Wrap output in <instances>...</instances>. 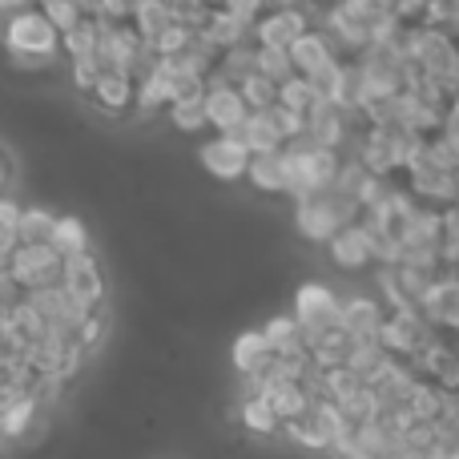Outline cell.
<instances>
[{
    "label": "cell",
    "instance_id": "obj_23",
    "mask_svg": "<svg viewBox=\"0 0 459 459\" xmlns=\"http://www.w3.org/2000/svg\"><path fill=\"white\" fill-rule=\"evenodd\" d=\"M40 423V403L37 399H21L16 407H8L0 415V444H16V439H29V431Z\"/></svg>",
    "mask_w": 459,
    "mask_h": 459
},
{
    "label": "cell",
    "instance_id": "obj_19",
    "mask_svg": "<svg viewBox=\"0 0 459 459\" xmlns=\"http://www.w3.org/2000/svg\"><path fill=\"white\" fill-rule=\"evenodd\" d=\"M351 347H355V339H351L347 331H339V326H331V331L307 339L310 367H315V371H334V367H347Z\"/></svg>",
    "mask_w": 459,
    "mask_h": 459
},
{
    "label": "cell",
    "instance_id": "obj_6",
    "mask_svg": "<svg viewBox=\"0 0 459 459\" xmlns=\"http://www.w3.org/2000/svg\"><path fill=\"white\" fill-rule=\"evenodd\" d=\"M61 290L69 294V302H73V307H81L85 315L101 310V302H105V270H101V262H97L93 250L65 258Z\"/></svg>",
    "mask_w": 459,
    "mask_h": 459
},
{
    "label": "cell",
    "instance_id": "obj_32",
    "mask_svg": "<svg viewBox=\"0 0 459 459\" xmlns=\"http://www.w3.org/2000/svg\"><path fill=\"white\" fill-rule=\"evenodd\" d=\"M315 89L307 85V77H299V73H294L290 81H282V85H278V105H282V109H290V113H299V117H307L310 109H315Z\"/></svg>",
    "mask_w": 459,
    "mask_h": 459
},
{
    "label": "cell",
    "instance_id": "obj_38",
    "mask_svg": "<svg viewBox=\"0 0 459 459\" xmlns=\"http://www.w3.org/2000/svg\"><path fill=\"white\" fill-rule=\"evenodd\" d=\"M105 326H109V318H105V310H93V315H85V323L77 326V334H73V342H77L85 355H93L97 347H101L105 339Z\"/></svg>",
    "mask_w": 459,
    "mask_h": 459
},
{
    "label": "cell",
    "instance_id": "obj_35",
    "mask_svg": "<svg viewBox=\"0 0 459 459\" xmlns=\"http://www.w3.org/2000/svg\"><path fill=\"white\" fill-rule=\"evenodd\" d=\"M254 56H258V73L266 81H274V85H282V81L294 77V65H290V56H286L282 48H258L254 45Z\"/></svg>",
    "mask_w": 459,
    "mask_h": 459
},
{
    "label": "cell",
    "instance_id": "obj_45",
    "mask_svg": "<svg viewBox=\"0 0 459 459\" xmlns=\"http://www.w3.org/2000/svg\"><path fill=\"white\" fill-rule=\"evenodd\" d=\"M32 0H0V16H8V13H21V8H29Z\"/></svg>",
    "mask_w": 459,
    "mask_h": 459
},
{
    "label": "cell",
    "instance_id": "obj_30",
    "mask_svg": "<svg viewBox=\"0 0 459 459\" xmlns=\"http://www.w3.org/2000/svg\"><path fill=\"white\" fill-rule=\"evenodd\" d=\"M238 420H242V428H246V431H254V436H274V431H282L278 415L270 411V407L262 403L258 395H250L242 407H238Z\"/></svg>",
    "mask_w": 459,
    "mask_h": 459
},
{
    "label": "cell",
    "instance_id": "obj_28",
    "mask_svg": "<svg viewBox=\"0 0 459 459\" xmlns=\"http://www.w3.org/2000/svg\"><path fill=\"white\" fill-rule=\"evenodd\" d=\"M21 214H24L21 202L8 198V194H0V266H4L8 254L21 246V234H16V226H21Z\"/></svg>",
    "mask_w": 459,
    "mask_h": 459
},
{
    "label": "cell",
    "instance_id": "obj_25",
    "mask_svg": "<svg viewBox=\"0 0 459 459\" xmlns=\"http://www.w3.org/2000/svg\"><path fill=\"white\" fill-rule=\"evenodd\" d=\"M53 230H56V214H48L40 206H24L16 234H21V246H48L53 242Z\"/></svg>",
    "mask_w": 459,
    "mask_h": 459
},
{
    "label": "cell",
    "instance_id": "obj_31",
    "mask_svg": "<svg viewBox=\"0 0 459 459\" xmlns=\"http://www.w3.org/2000/svg\"><path fill=\"white\" fill-rule=\"evenodd\" d=\"M238 93H242V101H246V109L250 113H266V109H274L278 105V85L274 81H266L262 73L246 77L242 85H238Z\"/></svg>",
    "mask_w": 459,
    "mask_h": 459
},
{
    "label": "cell",
    "instance_id": "obj_10",
    "mask_svg": "<svg viewBox=\"0 0 459 459\" xmlns=\"http://www.w3.org/2000/svg\"><path fill=\"white\" fill-rule=\"evenodd\" d=\"M198 153H202L206 174H214L218 182H238L250 169V153H246V145L234 134H214Z\"/></svg>",
    "mask_w": 459,
    "mask_h": 459
},
{
    "label": "cell",
    "instance_id": "obj_39",
    "mask_svg": "<svg viewBox=\"0 0 459 459\" xmlns=\"http://www.w3.org/2000/svg\"><path fill=\"white\" fill-rule=\"evenodd\" d=\"M266 113H270V121H274L278 137H282L286 145L302 142V134H307V117H299V113H290V109H282V105H274V109H266Z\"/></svg>",
    "mask_w": 459,
    "mask_h": 459
},
{
    "label": "cell",
    "instance_id": "obj_26",
    "mask_svg": "<svg viewBox=\"0 0 459 459\" xmlns=\"http://www.w3.org/2000/svg\"><path fill=\"white\" fill-rule=\"evenodd\" d=\"M53 246L61 258H73V254H85L89 250V226L81 218H56V230H53Z\"/></svg>",
    "mask_w": 459,
    "mask_h": 459
},
{
    "label": "cell",
    "instance_id": "obj_41",
    "mask_svg": "<svg viewBox=\"0 0 459 459\" xmlns=\"http://www.w3.org/2000/svg\"><path fill=\"white\" fill-rule=\"evenodd\" d=\"M69 77H73V85L89 93L93 81L101 77V61H97V56H77V61H69Z\"/></svg>",
    "mask_w": 459,
    "mask_h": 459
},
{
    "label": "cell",
    "instance_id": "obj_33",
    "mask_svg": "<svg viewBox=\"0 0 459 459\" xmlns=\"http://www.w3.org/2000/svg\"><path fill=\"white\" fill-rule=\"evenodd\" d=\"M282 431L290 436V444H302V447H310V452H331V444H326V436L318 431V423L310 411L294 423H282Z\"/></svg>",
    "mask_w": 459,
    "mask_h": 459
},
{
    "label": "cell",
    "instance_id": "obj_34",
    "mask_svg": "<svg viewBox=\"0 0 459 459\" xmlns=\"http://www.w3.org/2000/svg\"><path fill=\"white\" fill-rule=\"evenodd\" d=\"M37 8H40V13H45V21L53 24V29L61 32V37L73 29V24L81 21V16H85V8H81L77 0H40Z\"/></svg>",
    "mask_w": 459,
    "mask_h": 459
},
{
    "label": "cell",
    "instance_id": "obj_8",
    "mask_svg": "<svg viewBox=\"0 0 459 459\" xmlns=\"http://www.w3.org/2000/svg\"><path fill=\"white\" fill-rule=\"evenodd\" d=\"M420 315L431 331L459 339V274H436V282L428 286V294L420 299Z\"/></svg>",
    "mask_w": 459,
    "mask_h": 459
},
{
    "label": "cell",
    "instance_id": "obj_24",
    "mask_svg": "<svg viewBox=\"0 0 459 459\" xmlns=\"http://www.w3.org/2000/svg\"><path fill=\"white\" fill-rule=\"evenodd\" d=\"M97 45H101V21L89 13L61 37V48L69 61H77V56H97Z\"/></svg>",
    "mask_w": 459,
    "mask_h": 459
},
{
    "label": "cell",
    "instance_id": "obj_5",
    "mask_svg": "<svg viewBox=\"0 0 459 459\" xmlns=\"http://www.w3.org/2000/svg\"><path fill=\"white\" fill-rule=\"evenodd\" d=\"M431 334L436 331L423 323L420 310H387L375 342L387 351V359H395V363H411V359L431 342Z\"/></svg>",
    "mask_w": 459,
    "mask_h": 459
},
{
    "label": "cell",
    "instance_id": "obj_47",
    "mask_svg": "<svg viewBox=\"0 0 459 459\" xmlns=\"http://www.w3.org/2000/svg\"><path fill=\"white\" fill-rule=\"evenodd\" d=\"M452 32L459 37V0H455V16H452Z\"/></svg>",
    "mask_w": 459,
    "mask_h": 459
},
{
    "label": "cell",
    "instance_id": "obj_3",
    "mask_svg": "<svg viewBox=\"0 0 459 459\" xmlns=\"http://www.w3.org/2000/svg\"><path fill=\"white\" fill-rule=\"evenodd\" d=\"M347 222H359V206L339 186L299 202V234L310 238V242H331L334 230H342Z\"/></svg>",
    "mask_w": 459,
    "mask_h": 459
},
{
    "label": "cell",
    "instance_id": "obj_7",
    "mask_svg": "<svg viewBox=\"0 0 459 459\" xmlns=\"http://www.w3.org/2000/svg\"><path fill=\"white\" fill-rule=\"evenodd\" d=\"M339 307H342L339 294H334L326 282L299 286V294H294V323H299L302 339H315V334L339 326Z\"/></svg>",
    "mask_w": 459,
    "mask_h": 459
},
{
    "label": "cell",
    "instance_id": "obj_37",
    "mask_svg": "<svg viewBox=\"0 0 459 459\" xmlns=\"http://www.w3.org/2000/svg\"><path fill=\"white\" fill-rule=\"evenodd\" d=\"M342 61H347V56H334V61H326L323 69H315L307 77V85L315 89L318 101H334V89H339V77H342Z\"/></svg>",
    "mask_w": 459,
    "mask_h": 459
},
{
    "label": "cell",
    "instance_id": "obj_46",
    "mask_svg": "<svg viewBox=\"0 0 459 459\" xmlns=\"http://www.w3.org/2000/svg\"><path fill=\"white\" fill-rule=\"evenodd\" d=\"M266 8H302V0H266Z\"/></svg>",
    "mask_w": 459,
    "mask_h": 459
},
{
    "label": "cell",
    "instance_id": "obj_2",
    "mask_svg": "<svg viewBox=\"0 0 459 459\" xmlns=\"http://www.w3.org/2000/svg\"><path fill=\"white\" fill-rule=\"evenodd\" d=\"M286 158V194L290 198H310V194H323L334 186V178H339V166L342 158L331 150H318V145L310 142H294L282 150Z\"/></svg>",
    "mask_w": 459,
    "mask_h": 459
},
{
    "label": "cell",
    "instance_id": "obj_4",
    "mask_svg": "<svg viewBox=\"0 0 459 459\" xmlns=\"http://www.w3.org/2000/svg\"><path fill=\"white\" fill-rule=\"evenodd\" d=\"M61 270H65V258L53 246H16L4 262L8 282L21 294H37V290H48V286H61Z\"/></svg>",
    "mask_w": 459,
    "mask_h": 459
},
{
    "label": "cell",
    "instance_id": "obj_29",
    "mask_svg": "<svg viewBox=\"0 0 459 459\" xmlns=\"http://www.w3.org/2000/svg\"><path fill=\"white\" fill-rule=\"evenodd\" d=\"M169 121H174L178 129H186V134L206 126V89L190 93V97H178V101L169 105Z\"/></svg>",
    "mask_w": 459,
    "mask_h": 459
},
{
    "label": "cell",
    "instance_id": "obj_15",
    "mask_svg": "<svg viewBox=\"0 0 459 459\" xmlns=\"http://www.w3.org/2000/svg\"><path fill=\"white\" fill-rule=\"evenodd\" d=\"M383 315H387V307L379 299L355 294V299H347L339 307V331H347L355 342H371V339H379Z\"/></svg>",
    "mask_w": 459,
    "mask_h": 459
},
{
    "label": "cell",
    "instance_id": "obj_13",
    "mask_svg": "<svg viewBox=\"0 0 459 459\" xmlns=\"http://www.w3.org/2000/svg\"><path fill=\"white\" fill-rule=\"evenodd\" d=\"M351 134V117L339 109V105L331 101H315V109L307 113V134H302V142L318 145V150H331L339 153L342 142H347Z\"/></svg>",
    "mask_w": 459,
    "mask_h": 459
},
{
    "label": "cell",
    "instance_id": "obj_36",
    "mask_svg": "<svg viewBox=\"0 0 459 459\" xmlns=\"http://www.w3.org/2000/svg\"><path fill=\"white\" fill-rule=\"evenodd\" d=\"M439 262L452 274H459V202L444 210V246H439Z\"/></svg>",
    "mask_w": 459,
    "mask_h": 459
},
{
    "label": "cell",
    "instance_id": "obj_17",
    "mask_svg": "<svg viewBox=\"0 0 459 459\" xmlns=\"http://www.w3.org/2000/svg\"><path fill=\"white\" fill-rule=\"evenodd\" d=\"M198 37L206 40L214 53H226V48H238L250 40V24L238 21V16H230L226 8H210L206 21L198 24Z\"/></svg>",
    "mask_w": 459,
    "mask_h": 459
},
{
    "label": "cell",
    "instance_id": "obj_48",
    "mask_svg": "<svg viewBox=\"0 0 459 459\" xmlns=\"http://www.w3.org/2000/svg\"><path fill=\"white\" fill-rule=\"evenodd\" d=\"M455 202H459V166H455Z\"/></svg>",
    "mask_w": 459,
    "mask_h": 459
},
{
    "label": "cell",
    "instance_id": "obj_42",
    "mask_svg": "<svg viewBox=\"0 0 459 459\" xmlns=\"http://www.w3.org/2000/svg\"><path fill=\"white\" fill-rule=\"evenodd\" d=\"M13 182H16V158H13V150L0 142V194L13 190Z\"/></svg>",
    "mask_w": 459,
    "mask_h": 459
},
{
    "label": "cell",
    "instance_id": "obj_11",
    "mask_svg": "<svg viewBox=\"0 0 459 459\" xmlns=\"http://www.w3.org/2000/svg\"><path fill=\"white\" fill-rule=\"evenodd\" d=\"M246 117H250V109H246L242 93H238L234 85H226V81H206V126L214 129V134H238Z\"/></svg>",
    "mask_w": 459,
    "mask_h": 459
},
{
    "label": "cell",
    "instance_id": "obj_16",
    "mask_svg": "<svg viewBox=\"0 0 459 459\" xmlns=\"http://www.w3.org/2000/svg\"><path fill=\"white\" fill-rule=\"evenodd\" d=\"M286 56H290V65H294V73H299V77H310V73L323 69L326 61H334V56H339V48L331 45V37H326L323 29H307L290 48H286Z\"/></svg>",
    "mask_w": 459,
    "mask_h": 459
},
{
    "label": "cell",
    "instance_id": "obj_20",
    "mask_svg": "<svg viewBox=\"0 0 459 459\" xmlns=\"http://www.w3.org/2000/svg\"><path fill=\"white\" fill-rule=\"evenodd\" d=\"M234 137L246 145V153H250V158H258V153H278V150H286V142L278 137V129H274V121H270V113H250V117L242 121V129H238Z\"/></svg>",
    "mask_w": 459,
    "mask_h": 459
},
{
    "label": "cell",
    "instance_id": "obj_27",
    "mask_svg": "<svg viewBox=\"0 0 459 459\" xmlns=\"http://www.w3.org/2000/svg\"><path fill=\"white\" fill-rule=\"evenodd\" d=\"M137 29V37L150 45L153 37H158L166 24H174L169 21V8H166V0H137V8H134V21H129Z\"/></svg>",
    "mask_w": 459,
    "mask_h": 459
},
{
    "label": "cell",
    "instance_id": "obj_40",
    "mask_svg": "<svg viewBox=\"0 0 459 459\" xmlns=\"http://www.w3.org/2000/svg\"><path fill=\"white\" fill-rule=\"evenodd\" d=\"M166 8H169V21L190 24V29H198V24L206 21V13H210L206 0H166Z\"/></svg>",
    "mask_w": 459,
    "mask_h": 459
},
{
    "label": "cell",
    "instance_id": "obj_21",
    "mask_svg": "<svg viewBox=\"0 0 459 459\" xmlns=\"http://www.w3.org/2000/svg\"><path fill=\"white\" fill-rule=\"evenodd\" d=\"M262 339H266V347L274 351V359H290V355H302V351H307V339H302L294 315L270 318V323L262 326Z\"/></svg>",
    "mask_w": 459,
    "mask_h": 459
},
{
    "label": "cell",
    "instance_id": "obj_18",
    "mask_svg": "<svg viewBox=\"0 0 459 459\" xmlns=\"http://www.w3.org/2000/svg\"><path fill=\"white\" fill-rule=\"evenodd\" d=\"M230 359H234L238 375H246V379H262V375L270 371V363H274V351L266 347V339H262V331H242L234 339V351H230Z\"/></svg>",
    "mask_w": 459,
    "mask_h": 459
},
{
    "label": "cell",
    "instance_id": "obj_9",
    "mask_svg": "<svg viewBox=\"0 0 459 459\" xmlns=\"http://www.w3.org/2000/svg\"><path fill=\"white\" fill-rule=\"evenodd\" d=\"M307 29H315V24H310V16L302 13V8H266V13L250 24V40L258 48H282L286 53Z\"/></svg>",
    "mask_w": 459,
    "mask_h": 459
},
{
    "label": "cell",
    "instance_id": "obj_1",
    "mask_svg": "<svg viewBox=\"0 0 459 459\" xmlns=\"http://www.w3.org/2000/svg\"><path fill=\"white\" fill-rule=\"evenodd\" d=\"M0 48L24 65H48L61 53V32L45 21V13L37 4H29L21 13L4 16V40H0Z\"/></svg>",
    "mask_w": 459,
    "mask_h": 459
},
{
    "label": "cell",
    "instance_id": "obj_44",
    "mask_svg": "<svg viewBox=\"0 0 459 459\" xmlns=\"http://www.w3.org/2000/svg\"><path fill=\"white\" fill-rule=\"evenodd\" d=\"M339 459H375V455H371V452H363V447H355V439H351V444L339 452Z\"/></svg>",
    "mask_w": 459,
    "mask_h": 459
},
{
    "label": "cell",
    "instance_id": "obj_43",
    "mask_svg": "<svg viewBox=\"0 0 459 459\" xmlns=\"http://www.w3.org/2000/svg\"><path fill=\"white\" fill-rule=\"evenodd\" d=\"M428 459H459V439H444V436H439V444L428 452Z\"/></svg>",
    "mask_w": 459,
    "mask_h": 459
},
{
    "label": "cell",
    "instance_id": "obj_22",
    "mask_svg": "<svg viewBox=\"0 0 459 459\" xmlns=\"http://www.w3.org/2000/svg\"><path fill=\"white\" fill-rule=\"evenodd\" d=\"M246 178H250V182L258 186L262 194H286V158H282V150L250 158V169H246Z\"/></svg>",
    "mask_w": 459,
    "mask_h": 459
},
{
    "label": "cell",
    "instance_id": "obj_14",
    "mask_svg": "<svg viewBox=\"0 0 459 459\" xmlns=\"http://www.w3.org/2000/svg\"><path fill=\"white\" fill-rule=\"evenodd\" d=\"M326 250H331L334 266L342 270H363L375 262V238L367 234L363 222H347L342 230H334V238L326 242Z\"/></svg>",
    "mask_w": 459,
    "mask_h": 459
},
{
    "label": "cell",
    "instance_id": "obj_12",
    "mask_svg": "<svg viewBox=\"0 0 459 459\" xmlns=\"http://www.w3.org/2000/svg\"><path fill=\"white\" fill-rule=\"evenodd\" d=\"M89 101L101 113H109V117H121V113L137 109V77L121 69H101V77L89 89Z\"/></svg>",
    "mask_w": 459,
    "mask_h": 459
}]
</instances>
